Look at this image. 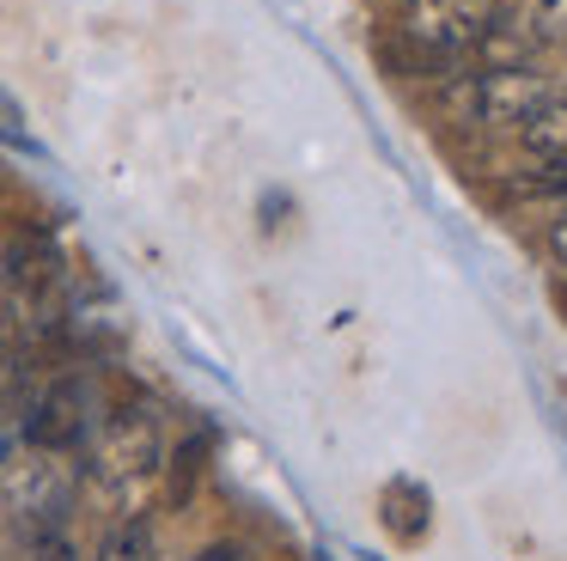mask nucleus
<instances>
[{
	"mask_svg": "<svg viewBox=\"0 0 567 561\" xmlns=\"http://www.w3.org/2000/svg\"><path fill=\"white\" fill-rule=\"evenodd\" d=\"M0 494L13 500V512L25 524L55 531V524H62V512H68V500H74V463H68L62 451L25 446L13 463H7V476H0Z\"/></svg>",
	"mask_w": 567,
	"mask_h": 561,
	"instance_id": "4",
	"label": "nucleus"
},
{
	"mask_svg": "<svg viewBox=\"0 0 567 561\" xmlns=\"http://www.w3.org/2000/svg\"><path fill=\"white\" fill-rule=\"evenodd\" d=\"M518 134H525L530 153H543V159H567V98L555 92L549 104H543L537 116H530L525 129H518Z\"/></svg>",
	"mask_w": 567,
	"mask_h": 561,
	"instance_id": "6",
	"label": "nucleus"
},
{
	"mask_svg": "<svg viewBox=\"0 0 567 561\" xmlns=\"http://www.w3.org/2000/svg\"><path fill=\"white\" fill-rule=\"evenodd\" d=\"M530 37L567 49V0H537V7H530Z\"/></svg>",
	"mask_w": 567,
	"mask_h": 561,
	"instance_id": "8",
	"label": "nucleus"
},
{
	"mask_svg": "<svg viewBox=\"0 0 567 561\" xmlns=\"http://www.w3.org/2000/svg\"><path fill=\"white\" fill-rule=\"evenodd\" d=\"M501 24V0H403V37L421 55L457 61Z\"/></svg>",
	"mask_w": 567,
	"mask_h": 561,
	"instance_id": "2",
	"label": "nucleus"
},
{
	"mask_svg": "<svg viewBox=\"0 0 567 561\" xmlns=\"http://www.w3.org/2000/svg\"><path fill=\"white\" fill-rule=\"evenodd\" d=\"M159 463H165V439L147 409H116L92 439V476L104 488H141L147 476H159Z\"/></svg>",
	"mask_w": 567,
	"mask_h": 561,
	"instance_id": "3",
	"label": "nucleus"
},
{
	"mask_svg": "<svg viewBox=\"0 0 567 561\" xmlns=\"http://www.w3.org/2000/svg\"><path fill=\"white\" fill-rule=\"evenodd\" d=\"M99 561H159V543H153V524L147 519H123L104 531Z\"/></svg>",
	"mask_w": 567,
	"mask_h": 561,
	"instance_id": "7",
	"label": "nucleus"
},
{
	"mask_svg": "<svg viewBox=\"0 0 567 561\" xmlns=\"http://www.w3.org/2000/svg\"><path fill=\"white\" fill-rule=\"evenodd\" d=\"M543 244H549V263H555V268H567V207L549 220V238H543Z\"/></svg>",
	"mask_w": 567,
	"mask_h": 561,
	"instance_id": "10",
	"label": "nucleus"
},
{
	"mask_svg": "<svg viewBox=\"0 0 567 561\" xmlns=\"http://www.w3.org/2000/svg\"><path fill=\"white\" fill-rule=\"evenodd\" d=\"M196 561H245V549H238V543H214V549H202Z\"/></svg>",
	"mask_w": 567,
	"mask_h": 561,
	"instance_id": "11",
	"label": "nucleus"
},
{
	"mask_svg": "<svg viewBox=\"0 0 567 561\" xmlns=\"http://www.w3.org/2000/svg\"><path fill=\"white\" fill-rule=\"evenodd\" d=\"M555 98V85L537 68H482L445 92L457 122H482V129H525L543 104Z\"/></svg>",
	"mask_w": 567,
	"mask_h": 561,
	"instance_id": "1",
	"label": "nucleus"
},
{
	"mask_svg": "<svg viewBox=\"0 0 567 561\" xmlns=\"http://www.w3.org/2000/svg\"><path fill=\"white\" fill-rule=\"evenodd\" d=\"M0 141H7V146H19V153H38V141H31L25 116H19V104H13L7 92H0Z\"/></svg>",
	"mask_w": 567,
	"mask_h": 561,
	"instance_id": "9",
	"label": "nucleus"
},
{
	"mask_svg": "<svg viewBox=\"0 0 567 561\" xmlns=\"http://www.w3.org/2000/svg\"><path fill=\"white\" fill-rule=\"evenodd\" d=\"M7 280H13L19 293H31V299L62 280V251H55L50 232H19V238L7 244Z\"/></svg>",
	"mask_w": 567,
	"mask_h": 561,
	"instance_id": "5",
	"label": "nucleus"
}]
</instances>
